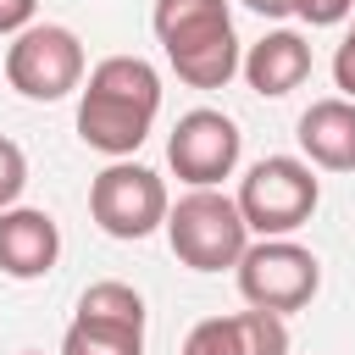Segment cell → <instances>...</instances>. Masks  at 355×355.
<instances>
[{"label": "cell", "instance_id": "cell-1", "mask_svg": "<svg viewBox=\"0 0 355 355\" xmlns=\"http://www.w3.org/2000/svg\"><path fill=\"white\" fill-rule=\"evenodd\" d=\"M161 111V72L144 55H105L78 100V139L111 161L133 155Z\"/></svg>", "mask_w": 355, "mask_h": 355}, {"label": "cell", "instance_id": "cell-2", "mask_svg": "<svg viewBox=\"0 0 355 355\" xmlns=\"http://www.w3.org/2000/svg\"><path fill=\"white\" fill-rule=\"evenodd\" d=\"M150 28L161 55L189 89H227L233 72L244 67L227 0H155Z\"/></svg>", "mask_w": 355, "mask_h": 355}, {"label": "cell", "instance_id": "cell-3", "mask_svg": "<svg viewBox=\"0 0 355 355\" xmlns=\"http://www.w3.org/2000/svg\"><path fill=\"white\" fill-rule=\"evenodd\" d=\"M166 244L189 272H222V266H239V255L250 250V222L233 194L189 189L166 211Z\"/></svg>", "mask_w": 355, "mask_h": 355}, {"label": "cell", "instance_id": "cell-4", "mask_svg": "<svg viewBox=\"0 0 355 355\" xmlns=\"http://www.w3.org/2000/svg\"><path fill=\"white\" fill-rule=\"evenodd\" d=\"M233 200H239L250 233H261V239H288V233H300V227L316 216V205H322V178H316V166L300 161V155H266V161H255V166L244 172V183H239Z\"/></svg>", "mask_w": 355, "mask_h": 355}, {"label": "cell", "instance_id": "cell-5", "mask_svg": "<svg viewBox=\"0 0 355 355\" xmlns=\"http://www.w3.org/2000/svg\"><path fill=\"white\" fill-rule=\"evenodd\" d=\"M166 211H172L166 183L128 155L111 161L105 172H94V183H89V216L105 239H122V244L150 239L155 227H166Z\"/></svg>", "mask_w": 355, "mask_h": 355}, {"label": "cell", "instance_id": "cell-6", "mask_svg": "<svg viewBox=\"0 0 355 355\" xmlns=\"http://www.w3.org/2000/svg\"><path fill=\"white\" fill-rule=\"evenodd\" d=\"M233 272H239L244 305L277 311V316L305 311V305L316 300V288H322V261H316L305 244H294V239H255V244L239 255Z\"/></svg>", "mask_w": 355, "mask_h": 355}, {"label": "cell", "instance_id": "cell-7", "mask_svg": "<svg viewBox=\"0 0 355 355\" xmlns=\"http://www.w3.org/2000/svg\"><path fill=\"white\" fill-rule=\"evenodd\" d=\"M6 83L22 100H67L83 89V39L61 22H33L6 44Z\"/></svg>", "mask_w": 355, "mask_h": 355}, {"label": "cell", "instance_id": "cell-8", "mask_svg": "<svg viewBox=\"0 0 355 355\" xmlns=\"http://www.w3.org/2000/svg\"><path fill=\"white\" fill-rule=\"evenodd\" d=\"M244 155V133L227 111H211V105H194L178 116L172 139H166V166L189 183V189H216L222 178H233Z\"/></svg>", "mask_w": 355, "mask_h": 355}, {"label": "cell", "instance_id": "cell-9", "mask_svg": "<svg viewBox=\"0 0 355 355\" xmlns=\"http://www.w3.org/2000/svg\"><path fill=\"white\" fill-rule=\"evenodd\" d=\"M61 261V227L39 205H6L0 211V272L17 283L44 277Z\"/></svg>", "mask_w": 355, "mask_h": 355}, {"label": "cell", "instance_id": "cell-10", "mask_svg": "<svg viewBox=\"0 0 355 355\" xmlns=\"http://www.w3.org/2000/svg\"><path fill=\"white\" fill-rule=\"evenodd\" d=\"M244 83L261 94V100H283L288 89H300L305 78H311V44H305V33H294V28H272V33H261L250 50H244Z\"/></svg>", "mask_w": 355, "mask_h": 355}, {"label": "cell", "instance_id": "cell-11", "mask_svg": "<svg viewBox=\"0 0 355 355\" xmlns=\"http://www.w3.org/2000/svg\"><path fill=\"white\" fill-rule=\"evenodd\" d=\"M300 150L311 166L322 172H355V100L333 94V100H311L300 128H294Z\"/></svg>", "mask_w": 355, "mask_h": 355}, {"label": "cell", "instance_id": "cell-12", "mask_svg": "<svg viewBox=\"0 0 355 355\" xmlns=\"http://www.w3.org/2000/svg\"><path fill=\"white\" fill-rule=\"evenodd\" d=\"M61 355H144V327L139 322H111V316H72L61 333Z\"/></svg>", "mask_w": 355, "mask_h": 355}, {"label": "cell", "instance_id": "cell-13", "mask_svg": "<svg viewBox=\"0 0 355 355\" xmlns=\"http://www.w3.org/2000/svg\"><path fill=\"white\" fill-rule=\"evenodd\" d=\"M78 311H83V316H111V322H139V327H144V294H139L133 283H116V277L89 283V288L78 294Z\"/></svg>", "mask_w": 355, "mask_h": 355}, {"label": "cell", "instance_id": "cell-14", "mask_svg": "<svg viewBox=\"0 0 355 355\" xmlns=\"http://www.w3.org/2000/svg\"><path fill=\"white\" fill-rule=\"evenodd\" d=\"M183 355H244L239 349V333H233V316H205L189 327L183 338Z\"/></svg>", "mask_w": 355, "mask_h": 355}, {"label": "cell", "instance_id": "cell-15", "mask_svg": "<svg viewBox=\"0 0 355 355\" xmlns=\"http://www.w3.org/2000/svg\"><path fill=\"white\" fill-rule=\"evenodd\" d=\"M22 189H28V155H22V144H11V139L0 133V211L17 205Z\"/></svg>", "mask_w": 355, "mask_h": 355}, {"label": "cell", "instance_id": "cell-16", "mask_svg": "<svg viewBox=\"0 0 355 355\" xmlns=\"http://www.w3.org/2000/svg\"><path fill=\"white\" fill-rule=\"evenodd\" d=\"M294 17L311 28H338L344 17H355V0H294Z\"/></svg>", "mask_w": 355, "mask_h": 355}, {"label": "cell", "instance_id": "cell-17", "mask_svg": "<svg viewBox=\"0 0 355 355\" xmlns=\"http://www.w3.org/2000/svg\"><path fill=\"white\" fill-rule=\"evenodd\" d=\"M39 0H0V39H17L22 28H33Z\"/></svg>", "mask_w": 355, "mask_h": 355}, {"label": "cell", "instance_id": "cell-18", "mask_svg": "<svg viewBox=\"0 0 355 355\" xmlns=\"http://www.w3.org/2000/svg\"><path fill=\"white\" fill-rule=\"evenodd\" d=\"M333 83L344 89V100H355V28H349L344 44L333 50Z\"/></svg>", "mask_w": 355, "mask_h": 355}, {"label": "cell", "instance_id": "cell-19", "mask_svg": "<svg viewBox=\"0 0 355 355\" xmlns=\"http://www.w3.org/2000/svg\"><path fill=\"white\" fill-rule=\"evenodd\" d=\"M239 6H250L261 17H294V0H239Z\"/></svg>", "mask_w": 355, "mask_h": 355}, {"label": "cell", "instance_id": "cell-20", "mask_svg": "<svg viewBox=\"0 0 355 355\" xmlns=\"http://www.w3.org/2000/svg\"><path fill=\"white\" fill-rule=\"evenodd\" d=\"M22 355H39V349H22Z\"/></svg>", "mask_w": 355, "mask_h": 355}]
</instances>
